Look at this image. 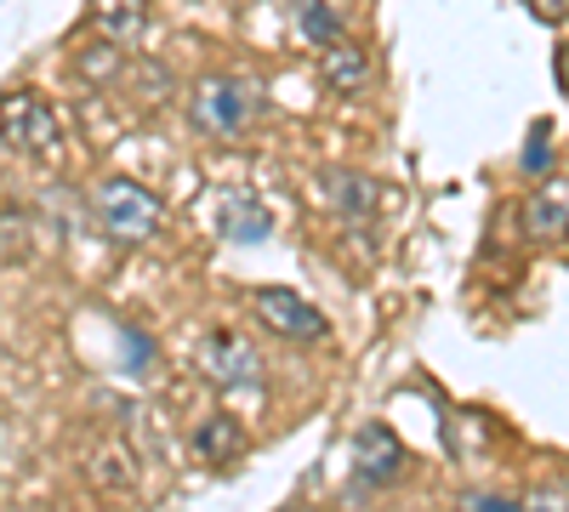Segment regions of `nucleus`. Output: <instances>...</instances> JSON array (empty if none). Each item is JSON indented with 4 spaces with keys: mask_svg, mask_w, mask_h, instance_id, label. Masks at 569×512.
<instances>
[{
    "mask_svg": "<svg viewBox=\"0 0 569 512\" xmlns=\"http://www.w3.org/2000/svg\"><path fill=\"white\" fill-rule=\"evenodd\" d=\"M98 217H103V228H109L120 245H142V240H154V234H160L166 205L154 200V189H142V182H131V177H109L103 189H98Z\"/></svg>",
    "mask_w": 569,
    "mask_h": 512,
    "instance_id": "1",
    "label": "nucleus"
},
{
    "mask_svg": "<svg viewBox=\"0 0 569 512\" xmlns=\"http://www.w3.org/2000/svg\"><path fill=\"white\" fill-rule=\"evenodd\" d=\"M251 109H257L251 86L233 80V74H206L188 91V114H194V126L211 131V137H240L251 126Z\"/></svg>",
    "mask_w": 569,
    "mask_h": 512,
    "instance_id": "2",
    "label": "nucleus"
},
{
    "mask_svg": "<svg viewBox=\"0 0 569 512\" xmlns=\"http://www.w3.org/2000/svg\"><path fill=\"white\" fill-rule=\"evenodd\" d=\"M0 143L18 149V154H52L63 143L58 109L46 98H34V91H12V98H0Z\"/></svg>",
    "mask_w": 569,
    "mask_h": 512,
    "instance_id": "3",
    "label": "nucleus"
},
{
    "mask_svg": "<svg viewBox=\"0 0 569 512\" xmlns=\"http://www.w3.org/2000/svg\"><path fill=\"white\" fill-rule=\"evenodd\" d=\"M200 370H206L222 393H262V382H268L262 353H257L246 337H233V331H211V337L200 342Z\"/></svg>",
    "mask_w": 569,
    "mask_h": 512,
    "instance_id": "4",
    "label": "nucleus"
},
{
    "mask_svg": "<svg viewBox=\"0 0 569 512\" xmlns=\"http://www.w3.org/2000/svg\"><path fill=\"white\" fill-rule=\"evenodd\" d=\"M405 468H410V450L388 422L359 428V439H353V484L359 490H388L405 479Z\"/></svg>",
    "mask_w": 569,
    "mask_h": 512,
    "instance_id": "5",
    "label": "nucleus"
},
{
    "mask_svg": "<svg viewBox=\"0 0 569 512\" xmlns=\"http://www.w3.org/2000/svg\"><path fill=\"white\" fill-rule=\"evenodd\" d=\"M251 302H257L262 324H268L273 337H284V342H325V337H330V319H325L308 297L284 291V285H262Z\"/></svg>",
    "mask_w": 569,
    "mask_h": 512,
    "instance_id": "6",
    "label": "nucleus"
},
{
    "mask_svg": "<svg viewBox=\"0 0 569 512\" xmlns=\"http://www.w3.org/2000/svg\"><path fill=\"white\" fill-rule=\"evenodd\" d=\"M525 234L536 245L569 240V177H541V189H530V200H525Z\"/></svg>",
    "mask_w": 569,
    "mask_h": 512,
    "instance_id": "7",
    "label": "nucleus"
},
{
    "mask_svg": "<svg viewBox=\"0 0 569 512\" xmlns=\"http://www.w3.org/2000/svg\"><path fill=\"white\" fill-rule=\"evenodd\" d=\"M319 80L337 91V98H353V91H365L370 86V52L359 40H337V46H325L319 52Z\"/></svg>",
    "mask_w": 569,
    "mask_h": 512,
    "instance_id": "8",
    "label": "nucleus"
},
{
    "mask_svg": "<svg viewBox=\"0 0 569 512\" xmlns=\"http://www.w3.org/2000/svg\"><path fill=\"white\" fill-rule=\"evenodd\" d=\"M188 444H194V455H200V461H211V468H228V461L246 450V428L233 422L228 410H211V415H200V422H194Z\"/></svg>",
    "mask_w": 569,
    "mask_h": 512,
    "instance_id": "9",
    "label": "nucleus"
},
{
    "mask_svg": "<svg viewBox=\"0 0 569 512\" xmlns=\"http://www.w3.org/2000/svg\"><path fill=\"white\" fill-rule=\"evenodd\" d=\"M319 189H325V205H330V211H342L348 222L370 217V205H376V182L359 177V171H325V177H319Z\"/></svg>",
    "mask_w": 569,
    "mask_h": 512,
    "instance_id": "10",
    "label": "nucleus"
},
{
    "mask_svg": "<svg viewBox=\"0 0 569 512\" xmlns=\"http://www.w3.org/2000/svg\"><path fill=\"white\" fill-rule=\"evenodd\" d=\"M268 234H273V217H268L262 200L233 194V200L222 205V240H233V245H262Z\"/></svg>",
    "mask_w": 569,
    "mask_h": 512,
    "instance_id": "11",
    "label": "nucleus"
},
{
    "mask_svg": "<svg viewBox=\"0 0 569 512\" xmlns=\"http://www.w3.org/2000/svg\"><path fill=\"white\" fill-rule=\"evenodd\" d=\"M91 23H98V34L109 40H142V29H149V0H91Z\"/></svg>",
    "mask_w": 569,
    "mask_h": 512,
    "instance_id": "12",
    "label": "nucleus"
},
{
    "mask_svg": "<svg viewBox=\"0 0 569 512\" xmlns=\"http://www.w3.org/2000/svg\"><path fill=\"white\" fill-rule=\"evenodd\" d=\"M297 34L325 52V46H337V40H342V18L330 12L325 0H297Z\"/></svg>",
    "mask_w": 569,
    "mask_h": 512,
    "instance_id": "13",
    "label": "nucleus"
},
{
    "mask_svg": "<svg viewBox=\"0 0 569 512\" xmlns=\"http://www.w3.org/2000/svg\"><path fill=\"white\" fill-rule=\"evenodd\" d=\"M114 46L120 40H109V34H98V40H91V46H80V58H74V74L80 80H114L120 69H126V52H114Z\"/></svg>",
    "mask_w": 569,
    "mask_h": 512,
    "instance_id": "14",
    "label": "nucleus"
},
{
    "mask_svg": "<svg viewBox=\"0 0 569 512\" xmlns=\"http://www.w3.org/2000/svg\"><path fill=\"white\" fill-rule=\"evenodd\" d=\"M518 165H525L530 177H541V171L552 165V131H547V126H536V131H530V149L518 154Z\"/></svg>",
    "mask_w": 569,
    "mask_h": 512,
    "instance_id": "15",
    "label": "nucleus"
},
{
    "mask_svg": "<svg viewBox=\"0 0 569 512\" xmlns=\"http://www.w3.org/2000/svg\"><path fill=\"white\" fill-rule=\"evenodd\" d=\"M530 7V18H541V23H563L569 18V0H525Z\"/></svg>",
    "mask_w": 569,
    "mask_h": 512,
    "instance_id": "16",
    "label": "nucleus"
},
{
    "mask_svg": "<svg viewBox=\"0 0 569 512\" xmlns=\"http://www.w3.org/2000/svg\"><path fill=\"white\" fill-rule=\"evenodd\" d=\"M461 506H479V512H512L518 501H507V495H461Z\"/></svg>",
    "mask_w": 569,
    "mask_h": 512,
    "instance_id": "17",
    "label": "nucleus"
}]
</instances>
